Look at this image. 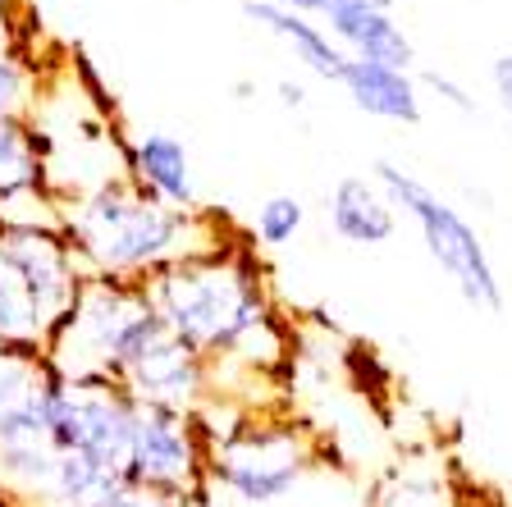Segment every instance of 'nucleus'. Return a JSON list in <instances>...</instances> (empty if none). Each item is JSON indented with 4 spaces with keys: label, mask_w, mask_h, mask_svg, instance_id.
<instances>
[{
    "label": "nucleus",
    "mask_w": 512,
    "mask_h": 507,
    "mask_svg": "<svg viewBox=\"0 0 512 507\" xmlns=\"http://www.w3.org/2000/svg\"><path fill=\"white\" fill-rule=\"evenodd\" d=\"M147 293L165 329L215 366V393L229 389L234 375L247 384H275L293 366V329L243 233L215 252L160 270L147 279Z\"/></svg>",
    "instance_id": "1"
},
{
    "label": "nucleus",
    "mask_w": 512,
    "mask_h": 507,
    "mask_svg": "<svg viewBox=\"0 0 512 507\" xmlns=\"http://www.w3.org/2000/svg\"><path fill=\"white\" fill-rule=\"evenodd\" d=\"M60 229L87 275L124 279V284H147L160 270L238 238L229 215L211 206L174 211L165 201L147 197L128 174H110L96 188L64 201Z\"/></svg>",
    "instance_id": "2"
},
{
    "label": "nucleus",
    "mask_w": 512,
    "mask_h": 507,
    "mask_svg": "<svg viewBox=\"0 0 512 507\" xmlns=\"http://www.w3.org/2000/svg\"><path fill=\"white\" fill-rule=\"evenodd\" d=\"M220 425H206L211 439V494L234 498L238 507H275L293 498L320 466H330V444L316 425L293 416L284 402L247 407L215 393Z\"/></svg>",
    "instance_id": "3"
},
{
    "label": "nucleus",
    "mask_w": 512,
    "mask_h": 507,
    "mask_svg": "<svg viewBox=\"0 0 512 507\" xmlns=\"http://www.w3.org/2000/svg\"><path fill=\"white\" fill-rule=\"evenodd\" d=\"M165 329L147 284L87 275L69 316L55 325L46 361L60 380H124L142 348Z\"/></svg>",
    "instance_id": "4"
},
{
    "label": "nucleus",
    "mask_w": 512,
    "mask_h": 507,
    "mask_svg": "<svg viewBox=\"0 0 512 507\" xmlns=\"http://www.w3.org/2000/svg\"><path fill=\"white\" fill-rule=\"evenodd\" d=\"M87 270L60 229L0 224V348L46 357Z\"/></svg>",
    "instance_id": "5"
},
{
    "label": "nucleus",
    "mask_w": 512,
    "mask_h": 507,
    "mask_svg": "<svg viewBox=\"0 0 512 507\" xmlns=\"http://www.w3.org/2000/svg\"><path fill=\"white\" fill-rule=\"evenodd\" d=\"M375 183L384 197L394 201L398 220H407L426 247V256L439 265V275L453 284V293L467 302L471 311L499 316L503 311V279L494 265L490 247L480 238V229L462 215L458 201H448L439 188H430L421 174L403 169L398 160H375L371 165Z\"/></svg>",
    "instance_id": "6"
},
{
    "label": "nucleus",
    "mask_w": 512,
    "mask_h": 507,
    "mask_svg": "<svg viewBox=\"0 0 512 507\" xmlns=\"http://www.w3.org/2000/svg\"><path fill=\"white\" fill-rule=\"evenodd\" d=\"M55 384L60 375L46 357L0 348V494L28 507L60 462Z\"/></svg>",
    "instance_id": "7"
},
{
    "label": "nucleus",
    "mask_w": 512,
    "mask_h": 507,
    "mask_svg": "<svg viewBox=\"0 0 512 507\" xmlns=\"http://www.w3.org/2000/svg\"><path fill=\"white\" fill-rule=\"evenodd\" d=\"M128 485L165 494L183 507H206L211 498V439L197 412H170L138 402Z\"/></svg>",
    "instance_id": "8"
},
{
    "label": "nucleus",
    "mask_w": 512,
    "mask_h": 507,
    "mask_svg": "<svg viewBox=\"0 0 512 507\" xmlns=\"http://www.w3.org/2000/svg\"><path fill=\"white\" fill-rule=\"evenodd\" d=\"M138 398L115 380H60L55 384V434L60 453H78L128 480Z\"/></svg>",
    "instance_id": "9"
},
{
    "label": "nucleus",
    "mask_w": 512,
    "mask_h": 507,
    "mask_svg": "<svg viewBox=\"0 0 512 507\" xmlns=\"http://www.w3.org/2000/svg\"><path fill=\"white\" fill-rule=\"evenodd\" d=\"M128 393L147 407H170V412H202L215 398V366L192 352L183 338H174L170 329H160L147 348L133 357V366L124 370Z\"/></svg>",
    "instance_id": "10"
},
{
    "label": "nucleus",
    "mask_w": 512,
    "mask_h": 507,
    "mask_svg": "<svg viewBox=\"0 0 512 507\" xmlns=\"http://www.w3.org/2000/svg\"><path fill=\"white\" fill-rule=\"evenodd\" d=\"M124 174L138 183L147 197L165 201L174 211H202L192 151L179 133H170V128H138V133H124Z\"/></svg>",
    "instance_id": "11"
},
{
    "label": "nucleus",
    "mask_w": 512,
    "mask_h": 507,
    "mask_svg": "<svg viewBox=\"0 0 512 507\" xmlns=\"http://www.w3.org/2000/svg\"><path fill=\"white\" fill-rule=\"evenodd\" d=\"M325 224L348 247H389L398 238V211L375 174H343L325 192Z\"/></svg>",
    "instance_id": "12"
},
{
    "label": "nucleus",
    "mask_w": 512,
    "mask_h": 507,
    "mask_svg": "<svg viewBox=\"0 0 512 507\" xmlns=\"http://www.w3.org/2000/svg\"><path fill=\"white\" fill-rule=\"evenodd\" d=\"M320 23L334 37V46L343 55H352V60H371V64H389V69L416 74V46L403 23L394 19V10H380V5H334V10L320 14Z\"/></svg>",
    "instance_id": "13"
},
{
    "label": "nucleus",
    "mask_w": 512,
    "mask_h": 507,
    "mask_svg": "<svg viewBox=\"0 0 512 507\" xmlns=\"http://www.w3.org/2000/svg\"><path fill=\"white\" fill-rule=\"evenodd\" d=\"M334 87L352 101V110H362L366 119H380V124L416 128L426 119V92H421L416 74H407V69H389V64L352 60L348 55Z\"/></svg>",
    "instance_id": "14"
},
{
    "label": "nucleus",
    "mask_w": 512,
    "mask_h": 507,
    "mask_svg": "<svg viewBox=\"0 0 512 507\" xmlns=\"http://www.w3.org/2000/svg\"><path fill=\"white\" fill-rule=\"evenodd\" d=\"M366 507H467L458 471L439 453H407L384 466L366 494Z\"/></svg>",
    "instance_id": "15"
},
{
    "label": "nucleus",
    "mask_w": 512,
    "mask_h": 507,
    "mask_svg": "<svg viewBox=\"0 0 512 507\" xmlns=\"http://www.w3.org/2000/svg\"><path fill=\"white\" fill-rule=\"evenodd\" d=\"M243 14H247V23H256L266 37H275V42L284 46V51L293 55L311 78H320V83H330V87L339 83L348 55L334 46V37L325 32V23L320 19L279 10V5H266V0H243Z\"/></svg>",
    "instance_id": "16"
},
{
    "label": "nucleus",
    "mask_w": 512,
    "mask_h": 507,
    "mask_svg": "<svg viewBox=\"0 0 512 507\" xmlns=\"http://www.w3.org/2000/svg\"><path fill=\"white\" fill-rule=\"evenodd\" d=\"M51 188L46 142L32 119H0V201Z\"/></svg>",
    "instance_id": "17"
},
{
    "label": "nucleus",
    "mask_w": 512,
    "mask_h": 507,
    "mask_svg": "<svg viewBox=\"0 0 512 507\" xmlns=\"http://www.w3.org/2000/svg\"><path fill=\"white\" fill-rule=\"evenodd\" d=\"M37 96H42V78L0 14V119H28L37 110Z\"/></svg>",
    "instance_id": "18"
},
{
    "label": "nucleus",
    "mask_w": 512,
    "mask_h": 507,
    "mask_svg": "<svg viewBox=\"0 0 512 507\" xmlns=\"http://www.w3.org/2000/svg\"><path fill=\"white\" fill-rule=\"evenodd\" d=\"M302 229H307V206H302V197H293V192H275V197H266L261 206H256L247 238H252V247L275 252V247L298 243Z\"/></svg>",
    "instance_id": "19"
},
{
    "label": "nucleus",
    "mask_w": 512,
    "mask_h": 507,
    "mask_svg": "<svg viewBox=\"0 0 512 507\" xmlns=\"http://www.w3.org/2000/svg\"><path fill=\"white\" fill-rule=\"evenodd\" d=\"M416 83H421V92L439 96V106L458 110V115H476V110H480L476 92H471L462 78L448 74V69H421V74H416Z\"/></svg>",
    "instance_id": "20"
},
{
    "label": "nucleus",
    "mask_w": 512,
    "mask_h": 507,
    "mask_svg": "<svg viewBox=\"0 0 512 507\" xmlns=\"http://www.w3.org/2000/svg\"><path fill=\"white\" fill-rule=\"evenodd\" d=\"M485 78H490L494 106H499L503 115L512 119V51H499V55H494L490 69H485Z\"/></svg>",
    "instance_id": "21"
},
{
    "label": "nucleus",
    "mask_w": 512,
    "mask_h": 507,
    "mask_svg": "<svg viewBox=\"0 0 512 507\" xmlns=\"http://www.w3.org/2000/svg\"><path fill=\"white\" fill-rule=\"evenodd\" d=\"M275 101H279V110H288V115H302V110L311 106L307 87L293 83V78H279V83H275Z\"/></svg>",
    "instance_id": "22"
},
{
    "label": "nucleus",
    "mask_w": 512,
    "mask_h": 507,
    "mask_svg": "<svg viewBox=\"0 0 512 507\" xmlns=\"http://www.w3.org/2000/svg\"><path fill=\"white\" fill-rule=\"evenodd\" d=\"M110 507H183V503H174L165 494H151V489H138V485H124Z\"/></svg>",
    "instance_id": "23"
},
{
    "label": "nucleus",
    "mask_w": 512,
    "mask_h": 507,
    "mask_svg": "<svg viewBox=\"0 0 512 507\" xmlns=\"http://www.w3.org/2000/svg\"><path fill=\"white\" fill-rule=\"evenodd\" d=\"M266 5H279V10H293V14H307V19H320V14H325V0H266Z\"/></svg>",
    "instance_id": "24"
},
{
    "label": "nucleus",
    "mask_w": 512,
    "mask_h": 507,
    "mask_svg": "<svg viewBox=\"0 0 512 507\" xmlns=\"http://www.w3.org/2000/svg\"><path fill=\"white\" fill-rule=\"evenodd\" d=\"M0 507H28V503H14L10 494H0Z\"/></svg>",
    "instance_id": "25"
}]
</instances>
